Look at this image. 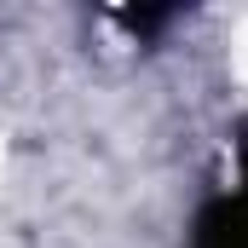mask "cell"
I'll return each mask as SVG.
<instances>
[{
  "instance_id": "1",
  "label": "cell",
  "mask_w": 248,
  "mask_h": 248,
  "mask_svg": "<svg viewBox=\"0 0 248 248\" xmlns=\"http://www.w3.org/2000/svg\"><path fill=\"white\" fill-rule=\"evenodd\" d=\"M185 248H248V122H243V144H237V185L214 190L196 208Z\"/></svg>"
}]
</instances>
